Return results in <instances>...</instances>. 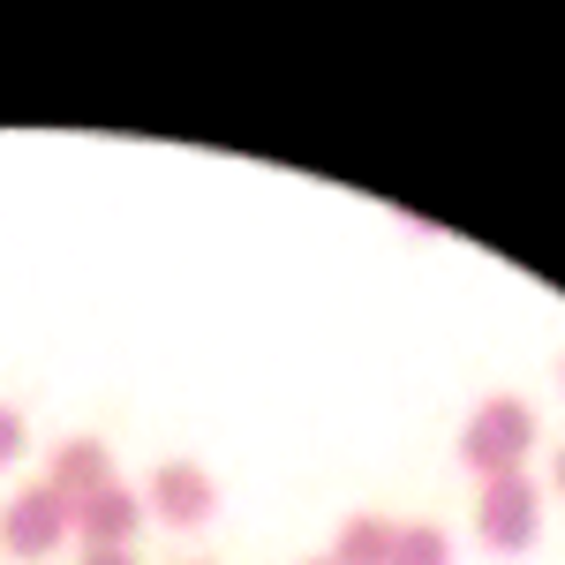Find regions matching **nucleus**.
<instances>
[{"label":"nucleus","instance_id":"f03ea898","mask_svg":"<svg viewBox=\"0 0 565 565\" xmlns=\"http://www.w3.org/2000/svg\"><path fill=\"white\" fill-rule=\"evenodd\" d=\"M476 535L490 551H505V558H521L527 543L543 535V498H535V482L513 468V476H490L482 482V505H476Z\"/></svg>","mask_w":565,"mask_h":565},{"label":"nucleus","instance_id":"9b49d317","mask_svg":"<svg viewBox=\"0 0 565 565\" xmlns=\"http://www.w3.org/2000/svg\"><path fill=\"white\" fill-rule=\"evenodd\" d=\"M558 490H565V452H558Z\"/></svg>","mask_w":565,"mask_h":565},{"label":"nucleus","instance_id":"9d476101","mask_svg":"<svg viewBox=\"0 0 565 565\" xmlns=\"http://www.w3.org/2000/svg\"><path fill=\"white\" fill-rule=\"evenodd\" d=\"M84 565H136V551H84Z\"/></svg>","mask_w":565,"mask_h":565},{"label":"nucleus","instance_id":"6e6552de","mask_svg":"<svg viewBox=\"0 0 565 565\" xmlns=\"http://www.w3.org/2000/svg\"><path fill=\"white\" fill-rule=\"evenodd\" d=\"M392 565H452L445 527H399V535H392Z\"/></svg>","mask_w":565,"mask_h":565},{"label":"nucleus","instance_id":"423d86ee","mask_svg":"<svg viewBox=\"0 0 565 565\" xmlns=\"http://www.w3.org/2000/svg\"><path fill=\"white\" fill-rule=\"evenodd\" d=\"M53 490L68 498V505H84L90 490H106L114 482V452L98 445V437H68V445H53Z\"/></svg>","mask_w":565,"mask_h":565},{"label":"nucleus","instance_id":"20e7f679","mask_svg":"<svg viewBox=\"0 0 565 565\" xmlns=\"http://www.w3.org/2000/svg\"><path fill=\"white\" fill-rule=\"evenodd\" d=\"M151 505H159V521H174V527H204L218 513V482L204 468H189V460H167L151 476Z\"/></svg>","mask_w":565,"mask_h":565},{"label":"nucleus","instance_id":"f8f14e48","mask_svg":"<svg viewBox=\"0 0 565 565\" xmlns=\"http://www.w3.org/2000/svg\"><path fill=\"white\" fill-rule=\"evenodd\" d=\"M309 565H332V558H309Z\"/></svg>","mask_w":565,"mask_h":565},{"label":"nucleus","instance_id":"0eeeda50","mask_svg":"<svg viewBox=\"0 0 565 565\" xmlns=\"http://www.w3.org/2000/svg\"><path fill=\"white\" fill-rule=\"evenodd\" d=\"M392 535H399V521L354 513V521L340 527V543H332V565H392Z\"/></svg>","mask_w":565,"mask_h":565},{"label":"nucleus","instance_id":"f257e3e1","mask_svg":"<svg viewBox=\"0 0 565 565\" xmlns=\"http://www.w3.org/2000/svg\"><path fill=\"white\" fill-rule=\"evenodd\" d=\"M527 445H535V415H527V399H482L476 407V423L460 430V468L476 482H490V476H513L527 460Z\"/></svg>","mask_w":565,"mask_h":565},{"label":"nucleus","instance_id":"7ed1b4c3","mask_svg":"<svg viewBox=\"0 0 565 565\" xmlns=\"http://www.w3.org/2000/svg\"><path fill=\"white\" fill-rule=\"evenodd\" d=\"M61 535H76V505L39 482V490H23V498H8V513H0V543L15 551V558H45V551H61Z\"/></svg>","mask_w":565,"mask_h":565},{"label":"nucleus","instance_id":"1a4fd4ad","mask_svg":"<svg viewBox=\"0 0 565 565\" xmlns=\"http://www.w3.org/2000/svg\"><path fill=\"white\" fill-rule=\"evenodd\" d=\"M15 452H23V415H15V407H0V468H8Z\"/></svg>","mask_w":565,"mask_h":565},{"label":"nucleus","instance_id":"39448f33","mask_svg":"<svg viewBox=\"0 0 565 565\" xmlns=\"http://www.w3.org/2000/svg\"><path fill=\"white\" fill-rule=\"evenodd\" d=\"M136 521H143V498H136L129 482H106V490H90L84 505H76V535H84L90 551H129Z\"/></svg>","mask_w":565,"mask_h":565}]
</instances>
